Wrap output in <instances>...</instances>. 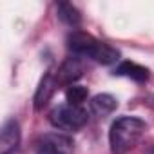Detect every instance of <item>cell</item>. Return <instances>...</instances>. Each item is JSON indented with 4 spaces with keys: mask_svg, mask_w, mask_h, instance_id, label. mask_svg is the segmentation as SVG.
<instances>
[{
    "mask_svg": "<svg viewBox=\"0 0 154 154\" xmlns=\"http://www.w3.org/2000/svg\"><path fill=\"white\" fill-rule=\"evenodd\" d=\"M67 47L76 54V56H87L98 63L111 65L120 60V51L111 47L109 44L94 38L89 33L84 31H72L67 36Z\"/></svg>",
    "mask_w": 154,
    "mask_h": 154,
    "instance_id": "6da1fadb",
    "label": "cell"
},
{
    "mask_svg": "<svg viewBox=\"0 0 154 154\" xmlns=\"http://www.w3.org/2000/svg\"><path fill=\"white\" fill-rule=\"evenodd\" d=\"M147 131V123L136 116L118 118L109 131V145L112 154H127L132 150Z\"/></svg>",
    "mask_w": 154,
    "mask_h": 154,
    "instance_id": "7a4b0ae2",
    "label": "cell"
},
{
    "mask_svg": "<svg viewBox=\"0 0 154 154\" xmlns=\"http://www.w3.org/2000/svg\"><path fill=\"white\" fill-rule=\"evenodd\" d=\"M87 120H89L87 111L82 105H72V103H62L49 112V122L56 129L67 132L82 129L87 123Z\"/></svg>",
    "mask_w": 154,
    "mask_h": 154,
    "instance_id": "3957f363",
    "label": "cell"
},
{
    "mask_svg": "<svg viewBox=\"0 0 154 154\" xmlns=\"http://www.w3.org/2000/svg\"><path fill=\"white\" fill-rule=\"evenodd\" d=\"M74 141L69 134L49 132L44 134L36 143V154H72Z\"/></svg>",
    "mask_w": 154,
    "mask_h": 154,
    "instance_id": "277c9868",
    "label": "cell"
},
{
    "mask_svg": "<svg viewBox=\"0 0 154 154\" xmlns=\"http://www.w3.org/2000/svg\"><path fill=\"white\" fill-rule=\"evenodd\" d=\"M20 145V125L17 120H8L0 131V154H13Z\"/></svg>",
    "mask_w": 154,
    "mask_h": 154,
    "instance_id": "5b68a950",
    "label": "cell"
},
{
    "mask_svg": "<svg viewBox=\"0 0 154 154\" xmlns=\"http://www.w3.org/2000/svg\"><path fill=\"white\" fill-rule=\"evenodd\" d=\"M82 72H84V65H82L80 58H76V56L74 58H67L60 65V69L56 72L58 85H67V87L74 85V82L82 76Z\"/></svg>",
    "mask_w": 154,
    "mask_h": 154,
    "instance_id": "8992f818",
    "label": "cell"
},
{
    "mask_svg": "<svg viewBox=\"0 0 154 154\" xmlns=\"http://www.w3.org/2000/svg\"><path fill=\"white\" fill-rule=\"evenodd\" d=\"M56 87H58L56 74H54L53 71H47V72L44 74V78H42L38 89H36V94H35V109H36V111L42 109V107L51 100V96L54 94Z\"/></svg>",
    "mask_w": 154,
    "mask_h": 154,
    "instance_id": "52a82bcc",
    "label": "cell"
},
{
    "mask_svg": "<svg viewBox=\"0 0 154 154\" xmlns=\"http://www.w3.org/2000/svg\"><path fill=\"white\" fill-rule=\"evenodd\" d=\"M116 76H125V78H131L134 82H147L149 80V69L136 63V62H120L114 69Z\"/></svg>",
    "mask_w": 154,
    "mask_h": 154,
    "instance_id": "ba28073f",
    "label": "cell"
},
{
    "mask_svg": "<svg viewBox=\"0 0 154 154\" xmlns=\"http://www.w3.org/2000/svg\"><path fill=\"white\" fill-rule=\"evenodd\" d=\"M116 107H118V102L111 94H96L91 100V111L96 116H109L116 111Z\"/></svg>",
    "mask_w": 154,
    "mask_h": 154,
    "instance_id": "9c48e42d",
    "label": "cell"
},
{
    "mask_svg": "<svg viewBox=\"0 0 154 154\" xmlns=\"http://www.w3.org/2000/svg\"><path fill=\"white\" fill-rule=\"evenodd\" d=\"M56 11H58V18H60L62 22H65L67 26H71V27L80 26V22H82V15H80V11L76 9L72 4L60 2L58 8H56Z\"/></svg>",
    "mask_w": 154,
    "mask_h": 154,
    "instance_id": "30bf717a",
    "label": "cell"
},
{
    "mask_svg": "<svg viewBox=\"0 0 154 154\" xmlns=\"http://www.w3.org/2000/svg\"><path fill=\"white\" fill-rule=\"evenodd\" d=\"M89 96V91L87 87H82V85H71L67 89V103H72V105H82Z\"/></svg>",
    "mask_w": 154,
    "mask_h": 154,
    "instance_id": "8fae6325",
    "label": "cell"
},
{
    "mask_svg": "<svg viewBox=\"0 0 154 154\" xmlns=\"http://www.w3.org/2000/svg\"><path fill=\"white\" fill-rule=\"evenodd\" d=\"M147 154H154V147H152V149H149V150H147Z\"/></svg>",
    "mask_w": 154,
    "mask_h": 154,
    "instance_id": "7c38bea8",
    "label": "cell"
}]
</instances>
